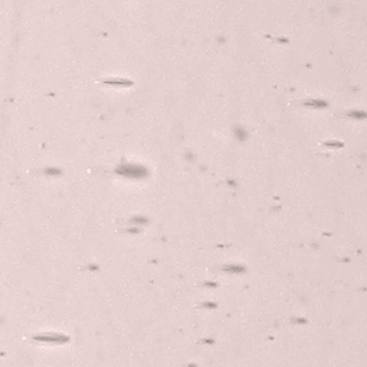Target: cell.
Listing matches in <instances>:
<instances>
[{"instance_id":"obj_1","label":"cell","mask_w":367,"mask_h":367,"mask_svg":"<svg viewBox=\"0 0 367 367\" xmlns=\"http://www.w3.org/2000/svg\"><path fill=\"white\" fill-rule=\"evenodd\" d=\"M117 173L129 178H143L147 175V170L140 165H122L117 169Z\"/></svg>"}]
</instances>
